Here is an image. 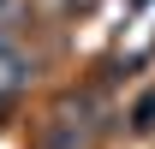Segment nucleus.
Wrapping results in <instances>:
<instances>
[{"label": "nucleus", "mask_w": 155, "mask_h": 149, "mask_svg": "<svg viewBox=\"0 0 155 149\" xmlns=\"http://www.w3.org/2000/svg\"><path fill=\"white\" fill-rule=\"evenodd\" d=\"M42 149H84V131H78V119H72V113H60L54 125H48Z\"/></svg>", "instance_id": "nucleus-1"}]
</instances>
